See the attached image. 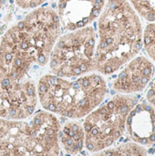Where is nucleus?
<instances>
[{
    "label": "nucleus",
    "mask_w": 155,
    "mask_h": 156,
    "mask_svg": "<svg viewBox=\"0 0 155 156\" xmlns=\"http://www.w3.org/2000/svg\"><path fill=\"white\" fill-rule=\"evenodd\" d=\"M5 0H0V9L5 5Z\"/></svg>",
    "instance_id": "15"
},
{
    "label": "nucleus",
    "mask_w": 155,
    "mask_h": 156,
    "mask_svg": "<svg viewBox=\"0 0 155 156\" xmlns=\"http://www.w3.org/2000/svg\"><path fill=\"white\" fill-rule=\"evenodd\" d=\"M61 30L59 16L51 7L35 8L9 27L0 41V80L15 82L30 79L33 68L48 63Z\"/></svg>",
    "instance_id": "1"
},
{
    "label": "nucleus",
    "mask_w": 155,
    "mask_h": 156,
    "mask_svg": "<svg viewBox=\"0 0 155 156\" xmlns=\"http://www.w3.org/2000/svg\"><path fill=\"white\" fill-rule=\"evenodd\" d=\"M139 16L155 23V0H128Z\"/></svg>",
    "instance_id": "11"
},
{
    "label": "nucleus",
    "mask_w": 155,
    "mask_h": 156,
    "mask_svg": "<svg viewBox=\"0 0 155 156\" xmlns=\"http://www.w3.org/2000/svg\"><path fill=\"white\" fill-rule=\"evenodd\" d=\"M140 16L128 0H108L99 16L95 72L111 75L137 56L143 48Z\"/></svg>",
    "instance_id": "2"
},
{
    "label": "nucleus",
    "mask_w": 155,
    "mask_h": 156,
    "mask_svg": "<svg viewBox=\"0 0 155 156\" xmlns=\"http://www.w3.org/2000/svg\"><path fill=\"white\" fill-rule=\"evenodd\" d=\"M60 127L57 115L38 111L28 122L27 131L14 156H59Z\"/></svg>",
    "instance_id": "6"
},
{
    "label": "nucleus",
    "mask_w": 155,
    "mask_h": 156,
    "mask_svg": "<svg viewBox=\"0 0 155 156\" xmlns=\"http://www.w3.org/2000/svg\"><path fill=\"white\" fill-rule=\"evenodd\" d=\"M37 92L44 111L69 120H79L102 103L108 86L103 76L98 72L76 79L46 74L38 80Z\"/></svg>",
    "instance_id": "3"
},
{
    "label": "nucleus",
    "mask_w": 155,
    "mask_h": 156,
    "mask_svg": "<svg viewBox=\"0 0 155 156\" xmlns=\"http://www.w3.org/2000/svg\"><path fill=\"white\" fill-rule=\"evenodd\" d=\"M143 46L155 63V23L147 25L143 31Z\"/></svg>",
    "instance_id": "12"
},
{
    "label": "nucleus",
    "mask_w": 155,
    "mask_h": 156,
    "mask_svg": "<svg viewBox=\"0 0 155 156\" xmlns=\"http://www.w3.org/2000/svg\"><path fill=\"white\" fill-rule=\"evenodd\" d=\"M96 44L97 33L90 26L60 36L49 57L51 74L65 79H76L95 72Z\"/></svg>",
    "instance_id": "4"
},
{
    "label": "nucleus",
    "mask_w": 155,
    "mask_h": 156,
    "mask_svg": "<svg viewBox=\"0 0 155 156\" xmlns=\"http://www.w3.org/2000/svg\"><path fill=\"white\" fill-rule=\"evenodd\" d=\"M48 0H15L17 6L23 9H35L42 5Z\"/></svg>",
    "instance_id": "13"
},
{
    "label": "nucleus",
    "mask_w": 155,
    "mask_h": 156,
    "mask_svg": "<svg viewBox=\"0 0 155 156\" xmlns=\"http://www.w3.org/2000/svg\"><path fill=\"white\" fill-rule=\"evenodd\" d=\"M112 84L119 93L131 94L146 88L154 74L153 63L144 56L134 57L124 65Z\"/></svg>",
    "instance_id": "9"
},
{
    "label": "nucleus",
    "mask_w": 155,
    "mask_h": 156,
    "mask_svg": "<svg viewBox=\"0 0 155 156\" xmlns=\"http://www.w3.org/2000/svg\"><path fill=\"white\" fill-rule=\"evenodd\" d=\"M147 98L150 101V102L155 106V81L153 82L149 87V90L147 92Z\"/></svg>",
    "instance_id": "14"
},
{
    "label": "nucleus",
    "mask_w": 155,
    "mask_h": 156,
    "mask_svg": "<svg viewBox=\"0 0 155 156\" xmlns=\"http://www.w3.org/2000/svg\"><path fill=\"white\" fill-rule=\"evenodd\" d=\"M136 102L134 96L120 93L89 113L82 124L87 151L98 153L112 145L122 136L126 118Z\"/></svg>",
    "instance_id": "5"
},
{
    "label": "nucleus",
    "mask_w": 155,
    "mask_h": 156,
    "mask_svg": "<svg viewBox=\"0 0 155 156\" xmlns=\"http://www.w3.org/2000/svg\"><path fill=\"white\" fill-rule=\"evenodd\" d=\"M59 145L70 155L80 154L84 148L85 133L83 125L76 120H69L60 127Z\"/></svg>",
    "instance_id": "10"
},
{
    "label": "nucleus",
    "mask_w": 155,
    "mask_h": 156,
    "mask_svg": "<svg viewBox=\"0 0 155 156\" xmlns=\"http://www.w3.org/2000/svg\"><path fill=\"white\" fill-rule=\"evenodd\" d=\"M37 101V83L31 79L0 85V118L26 120L34 114Z\"/></svg>",
    "instance_id": "7"
},
{
    "label": "nucleus",
    "mask_w": 155,
    "mask_h": 156,
    "mask_svg": "<svg viewBox=\"0 0 155 156\" xmlns=\"http://www.w3.org/2000/svg\"><path fill=\"white\" fill-rule=\"evenodd\" d=\"M105 0H58L61 29L74 31L91 24L100 15Z\"/></svg>",
    "instance_id": "8"
}]
</instances>
